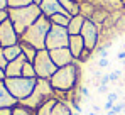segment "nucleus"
Masks as SVG:
<instances>
[{"mask_svg":"<svg viewBox=\"0 0 125 115\" xmlns=\"http://www.w3.org/2000/svg\"><path fill=\"white\" fill-rule=\"evenodd\" d=\"M78 80H80V66H78V61H76L69 66L58 68V71L52 75V78L49 81H51V85L56 92V98L64 102L62 95H69L78 86Z\"/></svg>","mask_w":125,"mask_h":115,"instance_id":"nucleus-1","label":"nucleus"},{"mask_svg":"<svg viewBox=\"0 0 125 115\" xmlns=\"http://www.w3.org/2000/svg\"><path fill=\"white\" fill-rule=\"evenodd\" d=\"M41 15L42 12L39 5H36V3H32L29 7H22V9H9V19L14 24L19 36H22Z\"/></svg>","mask_w":125,"mask_h":115,"instance_id":"nucleus-2","label":"nucleus"},{"mask_svg":"<svg viewBox=\"0 0 125 115\" xmlns=\"http://www.w3.org/2000/svg\"><path fill=\"white\" fill-rule=\"evenodd\" d=\"M51 25H52L51 20L47 19L46 15H41V17L21 36V41L31 44V46H34L37 51L46 49V39H47L49 31H51Z\"/></svg>","mask_w":125,"mask_h":115,"instance_id":"nucleus-3","label":"nucleus"},{"mask_svg":"<svg viewBox=\"0 0 125 115\" xmlns=\"http://www.w3.org/2000/svg\"><path fill=\"white\" fill-rule=\"evenodd\" d=\"M51 98H56V92H54L51 81L44 80V78H37V83H36V88H34L32 95L29 98H25V100H22V102H19V103L24 105V107L32 108V110H37L42 103H46Z\"/></svg>","mask_w":125,"mask_h":115,"instance_id":"nucleus-4","label":"nucleus"},{"mask_svg":"<svg viewBox=\"0 0 125 115\" xmlns=\"http://www.w3.org/2000/svg\"><path fill=\"white\" fill-rule=\"evenodd\" d=\"M5 86L9 88V92L12 93L14 98H17L19 102L29 98L32 95L37 78H24V76H17V78H5L3 80Z\"/></svg>","mask_w":125,"mask_h":115,"instance_id":"nucleus-5","label":"nucleus"},{"mask_svg":"<svg viewBox=\"0 0 125 115\" xmlns=\"http://www.w3.org/2000/svg\"><path fill=\"white\" fill-rule=\"evenodd\" d=\"M34 69L37 78H44V80H51L52 75L58 71V66L54 64V61L51 59V54L47 49H41L37 51V56L34 59Z\"/></svg>","mask_w":125,"mask_h":115,"instance_id":"nucleus-6","label":"nucleus"},{"mask_svg":"<svg viewBox=\"0 0 125 115\" xmlns=\"http://www.w3.org/2000/svg\"><path fill=\"white\" fill-rule=\"evenodd\" d=\"M68 44H69L68 27H61V25L52 24L49 34H47V39H46V49L52 51V49H58V47H68Z\"/></svg>","mask_w":125,"mask_h":115,"instance_id":"nucleus-7","label":"nucleus"},{"mask_svg":"<svg viewBox=\"0 0 125 115\" xmlns=\"http://www.w3.org/2000/svg\"><path fill=\"white\" fill-rule=\"evenodd\" d=\"M84 41V47L88 53H93L100 42V27L98 24H95L93 20L86 19L83 24V29H81V34H80Z\"/></svg>","mask_w":125,"mask_h":115,"instance_id":"nucleus-8","label":"nucleus"},{"mask_svg":"<svg viewBox=\"0 0 125 115\" xmlns=\"http://www.w3.org/2000/svg\"><path fill=\"white\" fill-rule=\"evenodd\" d=\"M19 42H21V36L17 34L10 19L2 22L0 24V44H2V47H9V46H14Z\"/></svg>","mask_w":125,"mask_h":115,"instance_id":"nucleus-9","label":"nucleus"},{"mask_svg":"<svg viewBox=\"0 0 125 115\" xmlns=\"http://www.w3.org/2000/svg\"><path fill=\"white\" fill-rule=\"evenodd\" d=\"M49 54H51V59L54 61V64H56L58 68H64V66H69V64L76 63V59L73 58L69 47H58V49H52V51H49Z\"/></svg>","mask_w":125,"mask_h":115,"instance_id":"nucleus-10","label":"nucleus"},{"mask_svg":"<svg viewBox=\"0 0 125 115\" xmlns=\"http://www.w3.org/2000/svg\"><path fill=\"white\" fill-rule=\"evenodd\" d=\"M39 9H41L42 15H46L47 19L52 17V15H56V14H68V12L64 10V7L59 3V0H42ZM71 17H73V15H71Z\"/></svg>","mask_w":125,"mask_h":115,"instance_id":"nucleus-11","label":"nucleus"},{"mask_svg":"<svg viewBox=\"0 0 125 115\" xmlns=\"http://www.w3.org/2000/svg\"><path fill=\"white\" fill-rule=\"evenodd\" d=\"M68 47H69L71 54H73V58H74L76 61H81L83 54L86 53L84 41H83L81 36H69V44H68Z\"/></svg>","mask_w":125,"mask_h":115,"instance_id":"nucleus-12","label":"nucleus"},{"mask_svg":"<svg viewBox=\"0 0 125 115\" xmlns=\"http://www.w3.org/2000/svg\"><path fill=\"white\" fill-rule=\"evenodd\" d=\"M27 63V58L24 56H19L17 59L10 61L5 68V76L7 78H17V76H22V69H24V64Z\"/></svg>","mask_w":125,"mask_h":115,"instance_id":"nucleus-13","label":"nucleus"},{"mask_svg":"<svg viewBox=\"0 0 125 115\" xmlns=\"http://www.w3.org/2000/svg\"><path fill=\"white\" fill-rule=\"evenodd\" d=\"M15 105H19V100L12 96L3 81H0V108H14Z\"/></svg>","mask_w":125,"mask_h":115,"instance_id":"nucleus-14","label":"nucleus"},{"mask_svg":"<svg viewBox=\"0 0 125 115\" xmlns=\"http://www.w3.org/2000/svg\"><path fill=\"white\" fill-rule=\"evenodd\" d=\"M84 20H86V19H84L81 14L71 17L69 25H68V32H69V36H80V34H81V29H83Z\"/></svg>","mask_w":125,"mask_h":115,"instance_id":"nucleus-15","label":"nucleus"},{"mask_svg":"<svg viewBox=\"0 0 125 115\" xmlns=\"http://www.w3.org/2000/svg\"><path fill=\"white\" fill-rule=\"evenodd\" d=\"M91 3H98L102 9H103V12L106 14H110L112 10H115V9H120V7H124V2L122 0H91Z\"/></svg>","mask_w":125,"mask_h":115,"instance_id":"nucleus-16","label":"nucleus"},{"mask_svg":"<svg viewBox=\"0 0 125 115\" xmlns=\"http://www.w3.org/2000/svg\"><path fill=\"white\" fill-rule=\"evenodd\" d=\"M3 54L7 58V61H14L17 59L19 56H22V47H21V42L19 44H14V46H9V47H3Z\"/></svg>","mask_w":125,"mask_h":115,"instance_id":"nucleus-17","label":"nucleus"},{"mask_svg":"<svg viewBox=\"0 0 125 115\" xmlns=\"http://www.w3.org/2000/svg\"><path fill=\"white\" fill-rule=\"evenodd\" d=\"M52 115H74L71 107L66 103V102H61V100H56L54 103V108H52Z\"/></svg>","mask_w":125,"mask_h":115,"instance_id":"nucleus-18","label":"nucleus"},{"mask_svg":"<svg viewBox=\"0 0 125 115\" xmlns=\"http://www.w3.org/2000/svg\"><path fill=\"white\" fill-rule=\"evenodd\" d=\"M21 47H22V54L27 58V61L29 63H34V59L37 56V49L34 46L27 44V42H22V41H21Z\"/></svg>","mask_w":125,"mask_h":115,"instance_id":"nucleus-19","label":"nucleus"},{"mask_svg":"<svg viewBox=\"0 0 125 115\" xmlns=\"http://www.w3.org/2000/svg\"><path fill=\"white\" fill-rule=\"evenodd\" d=\"M59 3L64 7V10L69 15H78L80 14V5L76 3V0H59Z\"/></svg>","mask_w":125,"mask_h":115,"instance_id":"nucleus-20","label":"nucleus"},{"mask_svg":"<svg viewBox=\"0 0 125 115\" xmlns=\"http://www.w3.org/2000/svg\"><path fill=\"white\" fill-rule=\"evenodd\" d=\"M51 24L54 25H61V27H68L69 25V20H71V15L69 14H56L52 17H49Z\"/></svg>","mask_w":125,"mask_h":115,"instance_id":"nucleus-21","label":"nucleus"},{"mask_svg":"<svg viewBox=\"0 0 125 115\" xmlns=\"http://www.w3.org/2000/svg\"><path fill=\"white\" fill-rule=\"evenodd\" d=\"M56 100H58V98H51V100H47L46 103H42L41 107L36 110V115H52V108H54Z\"/></svg>","mask_w":125,"mask_h":115,"instance_id":"nucleus-22","label":"nucleus"},{"mask_svg":"<svg viewBox=\"0 0 125 115\" xmlns=\"http://www.w3.org/2000/svg\"><path fill=\"white\" fill-rule=\"evenodd\" d=\"M34 0H7L9 9H22V7H29L32 5Z\"/></svg>","mask_w":125,"mask_h":115,"instance_id":"nucleus-23","label":"nucleus"},{"mask_svg":"<svg viewBox=\"0 0 125 115\" xmlns=\"http://www.w3.org/2000/svg\"><path fill=\"white\" fill-rule=\"evenodd\" d=\"M12 115H36V110L29 108V107H24V105H15L12 108Z\"/></svg>","mask_w":125,"mask_h":115,"instance_id":"nucleus-24","label":"nucleus"},{"mask_svg":"<svg viewBox=\"0 0 125 115\" xmlns=\"http://www.w3.org/2000/svg\"><path fill=\"white\" fill-rule=\"evenodd\" d=\"M22 76L24 78H37V75H36V69H34V64L32 63H25L24 64V69H22Z\"/></svg>","mask_w":125,"mask_h":115,"instance_id":"nucleus-25","label":"nucleus"},{"mask_svg":"<svg viewBox=\"0 0 125 115\" xmlns=\"http://www.w3.org/2000/svg\"><path fill=\"white\" fill-rule=\"evenodd\" d=\"M120 76H122V71H120V69H113V71H110V73H108V78H110V83H117Z\"/></svg>","mask_w":125,"mask_h":115,"instance_id":"nucleus-26","label":"nucleus"},{"mask_svg":"<svg viewBox=\"0 0 125 115\" xmlns=\"http://www.w3.org/2000/svg\"><path fill=\"white\" fill-rule=\"evenodd\" d=\"M96 66H98L100 69H103V68H108V66H110V59H108V58H98V61H96Z\"/></svg>","mask_w":125,"mask_h":115,"instance_id":"nucleus-27","label":"nucleus"},{"mask_svg":"<svg viewBox=\"0 0 125 115\" xmlns=\"http://www.w3.org/2000/svg\"><path fill=\"white\" fill-rule=\"evenodd\" d=\"M7 64H9V61H7L5 54H3V47H0V68H2V69H5V68H7Z\"/></svg>","mask_w":125,"mask_h":115,"instance_id":"nucleus-28","label":"nucleus"},{"mask_svg":"<svg viewBox=\"0 0 125 115\" xmlns=\"http://www.w3.org/2000/svg\"><path fill=\"white\" fill-rule=\"evenodd\" d=\"M115 105H117V102H113V100H106V102H105V105H103V108L106 110V112H110Z\"/></svg>","mask_w":125,"mask_h":115,"instance_id":"nucleus-29","label":"nucleus"},{"mask_svg":"<svg viewBox=\"0 0 125 115\" xmlns=\"http://www.w3.org/2000/svg\"><path fill=\"white\" fill-rule=\"evenodd\" d=\"M5 20H9V9L0 10V24H2V22H5Z\"/></svg>","mask_w":125,"mask_h":115,"instance_id":"nucleus-30","label":"nucleus"},{"mask_svg":"<svg viewBox=\"0 0 125 115\" xmlns=\"http://www.w3.org/2000/svg\"><path fill=\"white\" fill-rule=\"evenodd\" d=\"M80 93L88 98V96H90V88H88V86H84V85H81V86H80Z\"/></svg>","mask_w":125,"mask_h":115,"instance_id":"nucleus-31","label":"nucleus"},{"mask_svg":"<svg viewBox=\"0 0 125 115\" xmlns=\"http://www.w3.org/2000/svg\"><path fill=\"white\" fill-rule=\"evenodd\" d=\"M108 92V85H98V93L100 95H105Z\"/></svg>","mask_w":125,"mask_h":115,"instance_id":"nucleus-32","label":"nucleus"},{"mask_svg":"<svg viewBox=\"0 0 125 115\" xmlns=\"http://www.w3.org/2000/svg\"><path fill=\"white\" fill-rule=\"evenodd\" d=\"M100 85H110V78H108V75H103V76L100 78Z\"/></svg>","mask_w":125,"mask_h":115,"instance_id":"nucleus-33","label":"nucleus"},{"mask_svg":"<svg viewBox=\"0 0 125 115\" xmlns=\"http://www.w3.org/2000/svg\"><path fill=\"white\" fill-rule=\"evenodd\" d=\"M0 115H12V108H0Z\"/></svg>","mask_w":125,"mask_h":115,"instance_id":"nucleus-34","label":"nucleus"},{"mask_svg":"<svg viewBox=\"0 0 125 115\" xmlns=\"http://www.w3.org/2000/svg\"><path fill=\"white\" fill-rule=\"evenodd\" d=\"M117 59L118 61H125V51H118L117 53Z\"/></svg>","mask_w":125,"mask_h":115,"instance_id":"nucleus-35","label":"nucleus"},{"mask_svg":"<svg viewBox=\"0 0 125 115\" xmlns=\"http://www.w3.org/2000/svg\"><path fill=\"white\" fill-rule=\"evenodd\" d=\"M5 9H9L7 0H0V10H5Z\"/></svg>","mask_w":125,"mask_h":115,"instance_id":"nucleus-36","label":"nucleus"},{"mask_svg":"<svg viewBox=\"0 0 125 115\" xmlns=\"http://www.w3.org/2000/svg\"><path fill=\"white\" fill-rule=\"evenodd\" d=\"M5 69H2V68H0V81H3V80H5Z\"/></svg>","mask_w":125,"mask_h":115,"instance_id":"nucleus-37","label":"nucleus"},{"mask_svg":"<svg viewBox=\"0 0 125 115\" xmlns=\"http://www.w3.org/2000/svg\"><path fill=\"white\" fill-rule=\"evenodd\" d=\"M41 2H42V0H34V3H36V5H41Z\"/></svg>","mask_w":125,"mask_h":115,"instance_id":"nucleus-38","label":"nucleus"},{"mask_svg":"<svg viewBox=\"0 0 125 115\" xmlns=\"http://www.w3.org/2000/svg\"><path fill=\"white\" fill-rule=\"evenodd\" d=\"M0 47H2V44H0Z\"/></svg>","mask_w":125,"mask_h":115,"instance_id":"nucleus-39","label":"nucleus"},{"mask_svg":"<svg viewBox=\"0 0 125 115\" xmlns=\"http://www.w3.org/2000/svg\"><path fill=\"white\" fill-rule=\"evenodd\" d=\"M118 115H120V114H118Z\"/></svg>","mask_w":125,"mask_h":115,"instance_id":"nucleus-40","label":"nucleus"}]
</instances>
